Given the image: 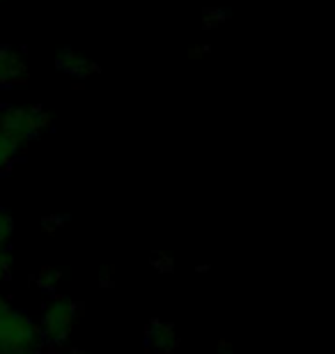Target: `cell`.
Wrapping results in <instances>:
<instances>
[{
	"label": "cell",
	"instance_id": "obj_8",
	"mask_svg": "<svg viewBox=\"0 0 335 354\" xmlns=\"http://www.w3.org/2000/svg\"><path fill=\"white\" fill-rule=\"evenodd\" d=\"M62 279V272L60 269H55V267H41L39 269V274H37V286L41 290H55L58 288V283Z\"/></svg>",
	"mask_w": 335,
	"mask_h": 354
},
{
	"label": "cell",
	"instance_id": "obj_13",
	"mask_svg": "<svg viewBox=\"0 0 335 354\" xmlns=\"http://www.w3.org/2000/svg\"><path fill=\"white\" fill-rule=\"evenodd\" d=\"M62 354H92L88 350H67V352H62Z\"/></svg>",
	"mask_w": 335,
	"mask_h": 354
},
{
	"label": "cell",
	"instance_id": "obj_12",
	"mask_svg": "<svg viewBox=\"0 0 335 354\" xmlns=\"http://www.w3.org/2000/svg\"><path fill=\"white\" fill-rule=\"evenodd\" d=\"M218 354H232V348H230V345H227V343H220Z\"/></svg>",
	"mask_w": 335,
	"mask_h": 354
},
{
	"label": "cell",
	"instance_id": "obj_11",
	"mask_svg": "<svg viewBox=\"0 0 335 354\" xmlns=\"http://www.w3.org/2000/svg\"><path fill=\"white\" fill-rule=\"evenodd\" d=\"M3 354H41L39 350H14V352H3Z\"/></svg>",
	"mask_w": 335,
	"mask_h": 354
},
{
	"label": "cell",
	"instance_id": "obj_3",
	"mask_svg": "<svg viewBox=\"0 0 335 354\" xmlns=\"http://www.w3.org/2000/svg\"><path fill=\"white\" fill-rule=\"evenodd\" d=\"M76 315H78V304L67 295H55L46 304L44 313H41V322L37 324L41 341H46L48 345L67 343V338L74 331Z\"/></svg>",
	"mask_w": 335,
	"mask_h": 354
},
{
	"label": "cell",
	"instance_id": "obj_9",
	"mask_svg": "<svg viewBox=\"0 0 335 354\" xmlns=\"http://www.w3.org/2000/svg\"><path fill=\"white\" fill-rule=\"evenodd\" d=\"M14 232V221L5 209H0V249H7Z\"/></svg>",
	"mask_w": 335,
	"mask_h": 354
},
{
	"label": "cell",
	"instance_id": "obj_14",
	"mask_svg": "<svg viewBox=\"0 0 335 354\" xmlns=\"http://www.w3.org/2000/svg\"><path fill=\"white\" fill-rule=\"evenodd\" d=\"M3 304H5V299H3V297H0V306H3Z\"/></svg>",
	"mask_w": 335,
	"mask_h": 354
},
{
	"label": "cell",
	"instance_id": "obj_1",
	"mask_svg": "<svg viewBox=\"0 0 335 354\" xmlns=\"http://www.w3.org/2000/svg\"><path fill=\"white\" fill-rule=\"evenodd\" d=\"M46 129H51V115L37 106H7L0 111V131L21 150Z\"/></svg>",
	"mask_w": 335,
	"mask_h": 354
},
{
	"label": "cell",
	"instance_id": "obj_5",
	"mask_svg": "<svg viewBox=\"0 0 335 354\" xmlns=\"http://www.w3.org/2000/svg\"><path fill=\"white\" fill-rule=\"evenodd\" d=\"M145 343L149 350L159 352V354H168V352H175L180 348V336H177L175 327L170 322H152L147 327V334H145Z\"/></svg>",
	"mask_w": 335,
	"mask_h": 354
},
{
	"label": "cell",
	"instance_id": "obj_7",
	"mask_svg": "<svg viewBox=\"0 0 335 354\" xmlns=\"http://www.w3.org/2000/svg\"><path fill=\"white\" fill-rule=\"evenodd\" d=\"M21 152V147L14 143L12 138H7L3 131H0V173H5L14 161H17Z\"/></svg>",
	"mask_w": 335,
	"mask_h": 354
},
{
	"label": "cell",
	"instance_id": "obj_10",
	"mask_svg": "<svg viewBox=\"0 0 335 354\" xmlns=\"http://www.w3.org/2000/svg\"><path fill=\"white\" fill-rule=\"evenodd\" d=\"M12 265H14L12 253L7 249H0V283L12 276Z\"/></svg>",
	"mask_w": 335,
	"mask_h": 354
},
{
	"label": "cell",
	"instance_id": "obj_2",
	"mask_svg": "<svg viewBox=\"0 0 335 354\" xmlns=\"http://www.w3.org/2000/svg\"><path fill=\"white\" fill-rule=\"evenodd\" d=\"M41 336L37 322L23 310L0 306V354L14 350H39Z\"/></svg>",
	"mask_w": 335,
	"mask_h": 354
},
{
	"label": "cell",
	"instance_id": "obj_6",
	"mask_svg": "<svg viewBox=\"0 0 335 354\" xmlns=\"http://www.w3.org/2000/svg\"><path fill=\"white\" fill-rule=\"evenodd\" d=\"M55 67H58L60 72L74 76V79H88V76L99 72L97 62H92L90 58H85V55H78L74 48H62L58 53V58H55Z\"/></svg>",
	"mask_w": 335,
	"mask_h": 354
},
{
	"label": "cell",
	"instance_id": "obj_4",
	"mask_svg": "<svg viewBox=\"0 0 335 354\" xmlns=\"http://www.w3.org/2000/svg\"><path fill=\"white\" fill-rule=\"evenodd\" d=\"M28 79V58L17 46L0 44V88Z\"/></svg>",
	"mask_w": 335,
	"mask_h": 354
}]
</instances>
